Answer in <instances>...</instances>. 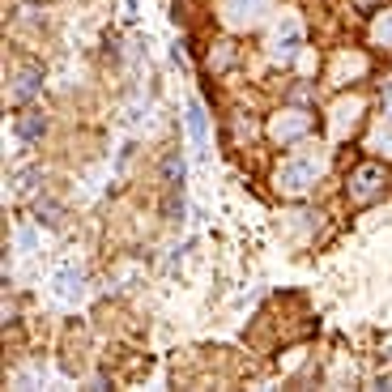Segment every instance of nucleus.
<instances>
[{
    "label": "nucleus",
    "mask_w": 392,
    "mask_h": 392,
    "mask_svg": "<svg viewBox=\"0 0 392 392\" xmlns=\"http://www.w3.org/2000/svg\"><path fill=\"white\" fill-rule=\"evenodd\" d=\"M320 166H324V158H320V154H303V158H294V162H286V166H282L277 188H286V192H303L307 184H315Z\"/></svg>",
    "instance_id": "nucleus-1"
},
{
    "label": "nucleus",
    "mask_w": 392,
    "mask_h": 392,
    "mask_svg": "<svg viewBox=\"0 0 392 392\" xmlns=\"http://www.w3.org/2000/svg\"><path fill=\"white\" fill-rule=\"evenodd\" d=\"M56 294H60L64 303H77L81 294H86V277H81L77 264H64L60 273H56Z\"/></svg>",
    "instance_id": "nucleus-2"
},
{
    "label": "nucleus",
    "mask_w": 392,
    "mask_h": 392,
    "mask_svg": "<svg viewBox=\"0 0 392 392\" xmlns=\"http://www.w3.org/2000/svg\"><path fill=\"white\" fill-rule=\"evenodd\" d=\"M264 9V0H226V17L231 26H248V21H256Z\"/></svg>",
    "instance_id": "nucleus-3"
},
{
    "label": "nucleus",
    "mask_w": 392,
    "mask_h": 392,
    "mask_svg": "<svg viewBox=\"0 0 392 392\" xmlns=\"http://www.w3.org/2000/svg\"><path fill=\"white\" fill-rule=\"evenodd\" d=\"M375 188H380V170L375 166H362L358 175H354V196H358V201H371Z\"/></svg>",
    "instance_id": "nucleus-4"
},
{
    "label": "nucleus",
    "mask_w": 392,
    "mask_h": 392,
    "mask_svg": "<svg viewBox=\"0 0 392 392\" xmlns=\"http://www.w3.org/2000/svg\"><path fill=\"white\" fill-rule=\"evenodd\" d=\"M188 133H192L196 150H205V111H201V103H188Z\"/></svg>",
    "instance_id": "nucleus-5"
},
{
    "label": "nucleus",
    "mask_w": 392,
    "mask_h": 392,
    "mask_svg": "<svg viewBox=\"0 0 392 392\" xmlns=\"http://www.w3.org/2000/svg\"><path fill=\"white\" fill-rule=\"evenodd\" d=\"M294 43H299V26L290 21V26H286V39H282V30L273 35V56H277V60H290V56H294Z\"/></svg>",
    "instance_id": "nucleus-6"
},
{
    "label": "nucleus",
    "mask_w": 392,
    "mask_h": 392,
    "mask_svg": "<svg viewBox=\"0 0 392 392\" xmlns=\"http://www.w3.org/2000/svg\"><path fill=\"white\" fill-rule=\"evenodd\" d=\"M17 133H21V141H35V137L43 133V115H26V119L17 124Z\"/></svg>",
    "instance_id": "nucleus-7"
},
{
    "label": "nucleus",
    "mask_w": 392,
    "mask_h": 392,
    "mask_svg": "<svg viewBox=\"0 0 392 392\" xmlns=\"http://www.w3.org/2000/svg\"><path fill=\"white\" fill-rule=\"evenodd\" d=\"M39 90V72H26V77L17 81V90H13V98H30Z\"/></svg>",
    "instance_id": "nucleus-8"
},
{
    "label": "nucleus",
    "mask_w": 392,
    "mask_h": 392,
    "mask_svg": "<svg viewBox=\"0 0 392 392\" xmlns=\"http://www.w3.org/2000/svg\"><path fill=\"white\" fill-rule=\"evenodd\" d=\"M384 115H388V119H392V90H388V94H384Z\"/></svg>",
    "instance_id": "nucleus-9"
},
{
    "label": "nucleus",
    "mask_w": 392,
    "mask_h": 392,
    "mask_svg": "<svg viewBox=\"0 0 392 392\" xmlns=\"http://www.w3.org/2000/svg\"><path fill=\"white\" fill-rule=\"evenodd\" d=\"M128 9H137V0H128Z\"/></svg>",
    "instance_id": "nucleus-10"
}]
</instances>
